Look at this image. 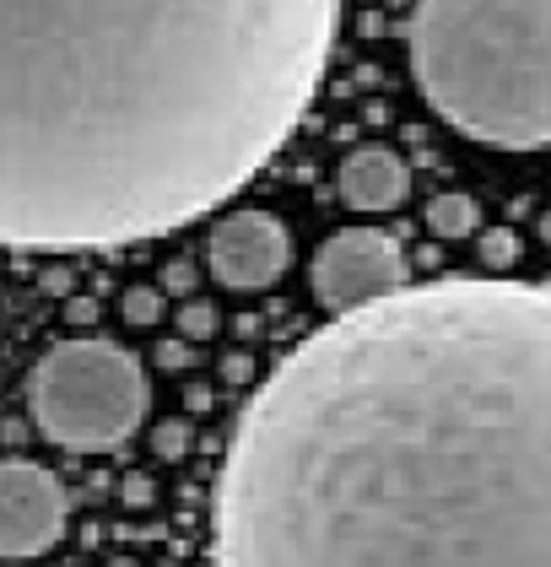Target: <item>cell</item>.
Masks as SVG:
<instances>
[{"label": "cell", "mask_w": 551, "mask_h": 567, "mask_svg": "<svg viewBox=\"0 0 551 567\" xmlns=\"http://www.w3.org/2000/svg\"><path fill=\"white\" fill-rule=\"evenodd\" d=\"M178 336H184V341H206V336H216V308L201 303V298H190V303L178 308Z\"/></svg>", "instance_id": "4fadbf2b"}, {"label": "cell", "mask_w": 551, "mask_h": 567, "mask_svg": "<svg viewBox=\"0 0 551 567\" xmlns=\"http://www.w3.org/2000/svg\"><path fill=\"white\" fill-rule=\"evenodd\" d=\"M476 221H481V206H476L470 195H432V200H427V227H432L438 238H470Z\"/></svg>", "instance_id": "9c48e42d"}, {"label": "cell", "mask_w": 551, "mask_h": 567, "mask_svg": "<svg viewBox=\"0 0 551 567\" xmlns=\"http://www.w3.org/2000/svg\"><path fill=\"white\" fill-rule=\"evenodd\" d=\"M65 313H71V324H92V303H86V298H76Z\"/></svg>", "instance_id": "ac0fdd59"}, {"label": "cell", "mask_w": 551, "mask_h": 567, "mask_svg": "<svg viewBox=\"0 0 551 567\" xmlns=\"http://www.w3.org/2000/svg\"><path fill=\"white\" fill-rule=\"evenodd\" d=\"M222 379H227V384H249V379H255V357H249V351H233V357L222 362Z\"/></svg>", "instance_id": "2e32d148"}, {"label": "cell", "mask_w": 551, "mask_h": 567, "mask_svg": "<svg viewBox=\"0 0 551 567\" xmlns=\"http://www.w3.org/2000/svg\"><path fill=\"white\" fill-rule=\"evenodd\" d=\"M65 535V486L33 460H0V557H43Z\"/></svg>", "instance_id": "8992f818"}, {"label": "cell", "mask_w": 551, "mask_h": 567, "mask_svg": "<svg viewBox=\"0 0 551 567\" xmlns=\"http://www.w3.org/2000/svg\"><path fill=\"white\" fill-rule=\"evenodd\" d=\"M476 255H481V265H492V270H509V265H519V233L513 227H487L476 238Z\"/></svg>", "instance_id": "30bf717a"}, {"label": "cell", "mask_w": 551, "mask_h": 567, "mask_svg": "<svg viewBox=\"0 0 551 567\" xmlns=\"http://www.w3.org/2000/svg\"><path fill=\"white\" fill-rule=\"evenodd\" d=\"M340 0H0V244L114 249L216 212L297 131Z\"/></svg>", "instance_id": "7a4b0ae2"}, {"label": "cell", "mask_w": 551, "mask_h": 567, "mask_svg": "<svg viewBox=\"0 0 551 567\" xmlns=\"http://www.w3.org/2000/svg\"><path fill=\"white\" fill-rule=\"evenodd\" d=\"M206 255H212V276L227 292H265L287 276L293 238L271 212H233L216 221Z\"/></svg>", "instance_id": "52a82bcc"}, {"label": "cell", "mask_w": 551, "mask_h": 567, "mask_svg": "<svg viewBox=\"0 0 551 567\" xmlns=\"http://www.w3.org/2000/svg\"><path fill=\"white\" fill-rule=\"evenodd\" d=\"M152 497H157L152 476H130L125 481V503H130V508H152Z\"/></svg>", "instance_id": "e0dca14e"}, {"label": "cell", "mask_w": 551, "mask_h": 567, "mask_svg": "<svg viewBox=\"0 0 551 567\" xmlns=\"http://www.w3.org/2000/svg\"><path fill=\"white\" fill-rule=\"evenodd\" d=\"M190 437H195L190 416H173V422H163V427L152 433V449H157V460H184V454H190Z\"/></svg>", "instance_id": "8fae6325"}, {"label": "cell", "mask_w": 551, "mask_h": 567, "mask_svg": "<svg viewBox=\"0 0 551 567\" xmlns=\"http://www.w3.org/2000/svg\"><path fill=\"white\" fill-rule=\"evenodd\" d=\"M109 567H141V563H109Z\"/></svg>", "instance_id": "ffe728a7"}, {"label": "cell", "mask_w": 551, "mask_h": 567, "mask_svg": "<svg viewBox=\"0 0 551 567\" xmlns=\"http://www.w3.org/2000/svg\"><path fill=\"white\" fill-rule=\"evenodd\" d=\"M308 281H314L319 308H330V313L379 303L406 287V249L384 227H340L314 249Z\"/></svg>", "instance_id": "5b68a950"}, {"label": "cell", "mask_w": 551, "mask_h": 567, "mask_svg": "<svg viewBox=\"0 0 551 567\" xmlns=\"http://www.w3.org/2000/svg\"><path fill=\"white\" fill-rule=\"evenodd\" d=\"M157 362H163V368H190V362H195V341H184V336H178V341H163V347H157Z\"/></svg>", "instance_id": "5bb4252c"}, {"label": "cell", "mask_w": 551, "mask_h": 567, "mask_svg": "<svg viewBox=\"0 0 551 567\" xmlns=\"http://www.w3.org/2000/svg\"><path fill=\"white\" fill-rule=\"evenodd\" d=\"M216 567H551V287L346 308L244 405Z\"/></svg>", "instance_id": "6da1fadb"}, {"label": "cell", "mask_w": 551, "mask_h": 567, "mask_svg": "<svg viewBox=\"0 0 551 567\" xmlns=\"http://www.w3.org/2000/svg\"><path fill=\"white\" fill-rule=\"evenodd\" d=\"M340 200L351 206V212H395V206H406V195H411V168H406V157L400 152H389V146H357V152H346V163H340Z\"/></svg>", "instance_id": "ba28073f"}, {"label": "cell", "mask_w": 551, "mask_h": 567, "mask_svg": "<svg viewBox=\"0 0 551 567\" xmlns=\"http://www.w3.org/2000/svg\"><path fill=\"white\" fill-rule=\"evenodd\" d=\"M146 368L114 341H60L28 373V416L76 454H109L146 422Z\"/></svg>", "instance_id": "277c9868"}, {"label": "cell", "mask_w": 551, "mask_h": 567, "mask_svg": "<svg viewBox=\"0 0 551 567\" xmlns=\"http://www.w3.org/2000/svg\"><path fill=\"white\" fill-rule=\"evenodd\" d=\"M195 265H184V260H173L169 270H163V292H195Z\"/></svg>", "instance_id": "9a60e30c"}, {"label": "cell", "mask_w": 551, "mask_h": 567, "mask_svg": "<svg viewBox=\"0 0 551 567\" xmlns=\"http://www.w3.org/2000/svg\"><path fill=\"white\" fill-rule=\"evenodd\" d=\"M406 44L443 125L498 152L551 146V0H417Z\"/></svg>", "instance_id": "3957f363"}, {"label": "cell", "mask_w": 551, "mask_h": 567, "mask_svg": "<svg viewBox=\"0 0 551 567\" xmlns=\"http://www.w3.org/2000/svg\"><path fill=\"white\" fill-rule=\"evenodd\" d=\"M125 319L130 324H141V330H152V324L163 319V292H157V287H130L125 292Z\"/></svg>", "instance_id": "7c38bea8"}, {"label": "cell", "mask_w": 551, "mask_h": 567, "mask_svg": "<svg viewBox=\"0 0 551 567\" xmlns=\"http://www.w3.org/2000/svg\"><path fill=\"white\" fill-rule=\"evenodd\" d=\"M541 238H547V249H551V212L541 217Z\"/></svg>", "instance_id": "d6986e66"}]
</instances>
